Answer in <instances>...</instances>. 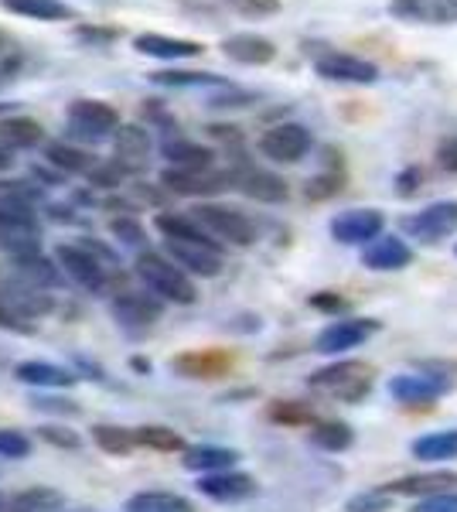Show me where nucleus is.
I'll return each instance as SVG.
<instances>
[{
  "instance_id": "nucleus-1",
  "label": "nucleus",
  "mask_w": 457,
  "mask_h": 512,
  "mask_svg": "<svg viewBox=\"0 0 457 512\" xmlns=\"http://www.w3.org/2000/svg\"><path fill=\"white\" fill-rule=\"evenodd\" d=\"M55 263L86 294H106V287H110L113 253L103 250V246L86 243V239L82 243H62L55 250Z\"/></svg>"
},
{
  "instance_id": "nucleus-2",
  "label": "nucleus",
  "mask_w": 457,
  "mask_h": 512,
  "mask_svg": "<svg viewBox=\"0 0 457 512\" xmlns=\"http://www.w3.org/2000/svg\"><path fill=\"white\" fill-rule=\"evenodd\" d=\"M137 277L144 280V287L154 297L168 304H195L198 301V287L185 270L178 267L174 260L161 253H140L137 256Z\"/></svg>"
},
{
  "instance_id": "nucleus-3",
  "label": "nucleus",
  "mask_w": 457,
  "mask_h": 512,
  "mask_svg": "<svg viewBox=\"0 0 457 512\" xmlns=\"http://www.w3.org/2000/svg\"><path fill=\"white\" fill-rule=\"evenodd\" d=\"M311 390H318L324 396H335V400L345 403H359L369 396L372 390V366L362 359H342V362H331V366L318 369L307 379Z\"/></svg>"
},
{
  "instance_id": "nucleus-4",
  "label": "nucleus",
  "mask_w": 457,
  "mask_h": 512,
  "mask_svg": "<svg viewBox=\"0 0 457 512\" xmlns=\"http://www.w3.org/2000/svg\"><path fill=\"white\" fill-rule=\"evenodd\" d=\"M191 216L202 222V229L209 233L215 243H229V246H253L256 243V222L246 212L232 209L222 202H202L191 209Z\"/></svg>"
},
{
  "instance_id": "nucleus-5",
  "label": "nucleus",
  "mask_w": 457,
  "mask_h": 512,
  "mask_svg": "<svg viewBox=\"0 0 457 512\" xmlns=\"http://www.w3.org/2000/svg\"><path fill=\"white\" fill-rule=\"evenodd\" d=\"M164 250L188 277H219L226 267L222 243L215 239H164Z\"/></svg>"
},
{
  "instance_id": "nucleus-6",
  "label": "nucleus",
  "mask_w": 457,
  "mask_h": 512,
  "mask_svg": "<svg viewBox=\"0 0 457 512\" xmlns=\"http://www.w3.org/2000/svg\"><path fill=\"white\" fill-rule=\"evenodd\" d=\"M120 127V113L103 99H76L69 106V134L86 144H99Z\"/></svg>"
},
{
  "instance_id": "nucleus-7",
  "label": "nucleus",
  "mask_w": 457,
  "mask_h": 512,
  "mask_svg": "<svg viewBox=\"0 0 457 512\" xmlns=\"http://www.w3.org/2000/svg\"><path fill=\"white\" fill-rule=\"evenodd\" d=\"M110 311L116 318V325L130 335H144L161 321L164 315V301L154 294H140V291H120L110 301Z\"/></svg>"
},
{
  "instance_id": "nucleus-8",
  "label": "nucleus",
  "mask_w": 457,
  "mask_h": 512,
  "mask_svg": "<svg viewBox=\"0 0 457 512\" xmlns=\"http://www.w3.org/2000/svg\"><path fill=\"white\" fill-rule=\"evenodd\" d=\"M38 239H41V226L31 216V205L4 198L0 202V246L14 256L24 250H38Z\"/></svg>"
},
{
  "instance_id": "nucleus-9",
  "label": "nucleus",
  "mask_w": 457,
  "mask_h": 512,
  "mask_svg": "<svg viewBox=\"0 0 457 512\" xmlns=\"http://www.w3.org/2000/svg\"><path fill=\"white\" fill-rule=\"evenodd\" d=\"M311 130L304 123H277V127L263 130L260 137V154L277 164H297L311 151Z\"/></svg>"
},
{
  "instance_id": "nucleus-10",
  "label": "nucleus",
  "mask_w": 457,
  "mask_h": 512,
  "mask_svg": "<svg viewBox=\"0 0 457 512\" xmlns=\"http://www.w3.org/2000/svg\"><path fill=\"white\" fill-rule=\"evenodd\" d=\"M400 229L420 243H440L457 229V202H434L400 222Z\"/></svg>"
},
{
  "instance_id": "nucleus-11",
  "label": "nucleus",
  "mask_w": 457,
  "mask_h": 512,
  "mask_svg": "<svg viewBox=\"0 0 457 512\" xmlns=\"http://www.w3.org/2000/svg\"><path fill=\"white\" fill-rule=\"evenodd\" d=\"M229 175L215 168H164L161 171V185L168 188L174 195H215V192H226L229 188Z\"/></svg>"
},
{
  "instance_id": "nucleus-12",
  "label": "nucleus",
  "mask_w": 457,
  "mask_h": 512,
  "mask_svg": "<svg viewBox=\"0 0 457 512\" xmlns=\"http://www.w3.org/2000/svg\"><path fill=\"white\" fill-rule=\"evenodd\" d=\"M382 226H386V216L379 209H348L331 219V236L345 246H369L372 239L382 236Z\"/></svg>"
},
{
  "instance_id": "nucleus-13",
  "label": "nucleus",
  "mask_w": 457,
  "mask_h": 512,
  "mask_svg": "<svg viewBox=\"0 0 457 512\" xmlns=\"http://www.w3.org/2000/svg\"><path fill=\"white\" fill-rule=\"evenodd\" d=\"M379 332V321L372 318H345V321H331L328 328L318 335L314 349L324 355H338L345 349H359L362 342H369L372 335Z\"/></svg>"
},
{
  "instance_id": "nucleus-14",
  "label": "nucleus",
  "mask_w": 457,
  "mask_h": 512,
  "mask_svg": "<svg viewBox=\"0 0 457 512\" xmlns=\"http://www.w3.org/2000/svg\"><path fill=\"white\" fill-rule=\"evenodd\" d=\"M389 14L406 24H457V0H389Z\"/></svg>"
},
{
  "instance_id": "nucleus-15",
  "label": "nucleus",
  "mask_w": 457,
  "mask_h": 512,
  "mask_svg": "<svg viewBox=\"0 0 457 512\" xmlns=\"http://www.w3.org/2000/svg\"><path fill=\"white\" fill-rule=\"evenodd\" d=\"M314 69L318 76L331 79V82H352V86H369V82L379 79V69L365 59H355V55L345 52H324L314 59Z\"/></svg>"
},
{
  "instance_id": "nucleus-16",
  "label": "nucleus",
  "mask_w": 457,
  "mask_h": 512,
  "mask_svg": "<svg viewBox=\"0 0 457 512\" xmlns=\"http://www.w3.org/2000/svg\"><path fill=\"white\" fill-rule=\"evenodd\" d=\"M0 301L11 304V308L18 311L24 321H31V325L55 311V297L48 291H41V287L24 284V280H7V284H0Z\"/></svg>"
},
{
  "instance_id": "nucleus-17",
  "label": "nucleus",
  "mask_w": 457,
  "mask_h": 512,
  "mask_svg": "<svg viewBox=\"0 0 457 512\" xmlns=\"http://www.w3.org/2000/svg\"><path fill=\"white\" fill-rule=\"evenodd\" d=\"M171 369L185 379H219L232 369V355L226 349H191L174 355Z\"/></svg>"
},
{
  "instance_id": "nucleus-18",
  "label": "nucleus",
  "mask_w": 457,
  "mask_h": 512,
  "mask_svg": "<svg viewBox=\"0 0 457 512\" xmlns=\"http://www.w3.org/2000/svg\"><path fill=\"white\" fill-rule=\"evenodd\" d=\"M195 489L212 502H246L256 495V478L246 472H212L198 478Z\"/></svg>"
},
{
  "instance_id": "nucleus-19",
  "label": "nucleus",
  "mask_w": 457,
  "mask_h": 512,
  "mask_svg": "<svg viewBox=\"0 0 457 512\" xmlns=\"http://www.w3.org/2000/svg\"><path fill=\"white\" fill-rule=\"evenodd\" d=\"M451 390V379L434 376V373H403L389 379V393L400 403H434L440 393Z\"/></svg>"
},
{
  "instance_id": "nucleus-20",
  "label": "nucleus",
  "mask_w": 457,
  "mask_h": 512,
  "mask_svg": "<svg viewBox=\"0 0 457 512\" xmlns=\"http://www.w3.org/2000/svg\"><path fill=\"white\" fill-rule=\"evenodd\" d=\"M362 263L369 270H382V274L386 270H403L413 263V250L400 236H379L362 250Z\"/></svg>"
},
{
  "instance_id": "nucleus-21",
  "label": "nucleus",
  "mask_w": 457,
  "mask_h": 512,
  "mask_svg": "<svg viewBox=\"0 0 457 512\" xmlns=\"http://www.w3.org/2000/svg\"><path fill=\"white\" fill-rule=\"evenodd\" d=\"M14 376L21 379L24 386H38V390H69L76 386V373L65 366H55V362H41V359H28L14 366Z\"/></svg>"
},
{
  "instance_id": "nucleus-22",
  "label": "nucleus",
  "mask_w": 457,
  "mask_h": 512,
  "mask_svg": "<svg viewBox=\"0 0 457 512\" xmlns=\"http://www.w3.org/2000/svg\"><path fill=\"white\" fill-rule=\"evenodd\" d=\"M14 270H18V280L31 287H41V291H52V287L62 280V267L55 260H48L41 250H24V253H14Z\"/></svg>"
},
{
  "instance_id": "nucleus-23",
  "label": "nucleus",
  "mask_w": 457,
  "mask_h": 512,
  "mask_svg": "<svg viewBox=\"0 0 457 512\" xmlns=\"http://www.w3.org/2000/svg\"><path fill=\"white\" fill-rule=\"evenodd\" d=\"M134 48L140 55H151V59H164V62H178V59H195L202 52V45L191 38H168V35H137Z\"/></svg>"
},
{
  "instance_id": "nucleus-24",
  "label": "nucleus",
  "mask_w": 457,
  "mask_h": 512,
  "mask_svg": "<svg viewBox=\"0 0 457 512\" xmlns=\"http://www.w3.org/2000/svg\"><path fill=\"white\" fill-rule=\"evenodd\" d=\"M236 185H239V192H243V195H249L253 202H263V205L284 202V198H287V181L280 175H270V171H263V168L239 171Z\"/></svg>"
},
{
  "instance_id": "nucleus-25",
  "label": "nucleus",
  "mask_w": 457,
  "mask_h": 512,
  "mask_svg": "<svg viewBox=\"0 0 457 512\" xmlns=\"http://www.w3.org/2000/svg\"><path fill=\"white\" fill-rule=\"evenodd\" d=\"M389 495H440V492H457V475L454 472H427V475H406L396 478V482L382 485Z\"/></svg>"
},
{
  "instance_id": "nucleus-26",
  "label": "nucleus",
  "mask_w": 457,
  "mask_h": 512,
  "mask_svg": "<svg viewBox=\"0 0 457 512\" xmlns=\"http://www.w3.org/2000/svg\"><path fill=\"white\" fill-rule=\"evenodd\" d=\"M147 158H151V137H147V130L134 127V123L120 127V134H116V161L134 175V171L144 168Z\"/></svg>"
},
{
  "instance_id": "nucleus-27",
  "label": "nucleus",
  "mask_w": 457,
  "mask_h": 512,
  "mask_svg": "<svg viewBox=\"0 0 457 512\" xmlns=\"http://www.w3.org/2000/svg\"><path fill=\"white\" fill-rule=\"evenodd\" d=\"M185 468L188 472H202V475H212V472H232V465L239 461V451L232 448H219V444H195V448L185 451Z\"/></svg>"
},
{
  "instance_id": "nucleus-28",
  "label": "nucleus",
  "mask_w": 457,
  "mask_h": 512,
  "mask_svg": "<svg viewBox=\"0 0 457 512\" xmlns=\"http://www.w3.org/2000/svg\"><path fill=\"white\" fill-rule=\"evenodd\" d=\"M222 52L243 65H267V62H273L277 48H273V41H267L263 35H232L222 41Z\"/></svg>"
},
{
  "instance_id": "nucleus-29",
  "label": "nucleus",
  "mask_w": 457,
  "mask_h": 512,
  "mask_svg": "<svg viewBox=\"0 0 457 512\" xmlns=\"http://www.w3.org/2000/svg\"><path fill=\"white\" fill-rule=\"evenodd\" d=\"M123 512H195V506L178 492H164V489H147L127 499Z\"/></svg>"
},
{
  "instance_id": "nucleus-30",
  "label": "nucleus",
  "mask_w": 457,
  "mask_h": 512,
  "mask_svg": "<svg viewBox=\"0 0 457 512\" xmlns=\"http://www.w3.org/2000/svg\"><path fill=\"white\" fill-rule=\"evenodd\" d=\"M41 137H45V130L31 117H11L0 123V147L4 151H28V147L41 144Z\"/></svg>"
},
{
  "instance_id": "nucleus-31",
  "label": "nucleus",
  "mask_w": 457,
  "mask_h": 512,
  "mask_svg": "<svg viewBox=\"0 0 457 512\" xmlns=\"http://www.w3.org/2000/svg\"><path fill=\"white\" fill-rule=\"evenodd\" d=\"M4 11L21 14V18H35V21H65L76 18V7H69L65 0H0Z\"/></svg>"
},
{
  "instance_id": "nucleus-32",
  "label": "nucleus",
  "mask_w": 457,
  "mask_h": 512,
  "mask_svg": "<svg viewBox=\"0 0 457 512\" xmlns=\"http://www.w3.org/2000/svg\"><path fill=\"white\" fill-rule=\"evenodd\" d=\"M65 506V495L52 489V485H31V489L18 492L7 499V512H58Z\"/></svg>"
},
{
  "instance_id": "nucleus-33",
  "label": "nucleus",
  "mask_w": 457,
  "mask_h": 512,
  "mask_svg": "<svg viewBox=\"0 0 457 512\" xmlns=\"http://www.w3.org/2000/svg\"><path fill=\"white\" fill-rule=\"evenodd\" d=\"M164 158L171 161V168H212L215 154L202 144H191V140H164Z\"/></svg>"
},
{
  "instance_id": "nucleus-34",
  "label": "nucleus",
  "mask_w": 457,
  "mask_h": 512,
  "mask_svg": "<svg viewBox=\"0 0 457 512\" xmlns=\"http://www.w3.org/2000/svg\"><path fill=\"white\" fill-rule=\"evenodd\" d=\"M45 161L55 164L58 171H65V175H93L96 171V158H89L86 151H79V147H69V144H48L45 151Z\"/></svg>"
},
{
  "instance_id": "nucleus-35",
  "label": "nucleus",
  "mask_w": 457,
  "mask_h": 512,
  "mask_svg": "<svg viewBox=\"0 0 457 512\" xmlns=\"http://www.w3.org/2000/svg\"><path fill=\"white\" fill-rule=\"evenodd\" d=\"M93 441H96L99 451L116 454V458H127V454L137 448V431L120 427V424H96L93 427Z\"/></svg>"
},
{
  "instance_id": "nucleus-36",
  "label": "nucleus",
  "mask_w": 457,
  "mask_h": 512,
  "mask_svg": "<svg viewBox=\"0 0 457 512\" xmlns=\"http://www.w3.org/2000/svg\"><path fill=\"white\" fill-rule=\"evenodd\" d=\"M137 444H140V448H147V451H161V454H174V451L185 454L188 451L185 437L174 431V427H164V424L137 427Z\"/></svg>"
},
{
  "instance_id": "nucleus-37",
  "label": "nucleus",
  "mask_w": 457,
  "mask_h": 512,
  "mask_svg": "<svg viewBox=\"0 0 457 512\" xmlns=\"http://www.w3.org/2000/svg\"><path fill=\"white\" fill-rule=\"evenodd\" d=\"M311 444H318L321 451H348L355 444V431L345 420H318L311 427Z\"/></svg>"
},
{
  "instance_id": "nucleus-38",
  "label": "nucleus",
  "mask_w": 457,
  "mask_h": 512,
  "mask_svg": "<svg viewBox=\"0 0 457 512\" xmlns=\"http://www.w3.org/2000/svg\"><path fill=\"white\" fill-rule=\"evenodd\" d=\"M413 458L420 461H451L457 458V431H437L413 441Z\"/></svg>"
},
{
  "instance_id": "nucleus-39",
  "label": "nucleus",
  "mask_w": 457,
  "mask_h": 512,
  "mask_svg": "<svg viewBox=\"0 0 457 512\" xmlns=\"http://www.w3.org/2000/svg\"><path fill=\"white\" fill-rule=\"evenodd\" d=\"M393 509V495L386 489H369V492H359L345 502V512H389Z\"/></svg>"
},
{
  "instance_id": "nucleus-40",
  "label": "nucleus",
  "mask_w": 457,
  "mask_h": 512,
  "mask_svg": "<svg viewBox=\"0 0 457 512\" xmlns=\"http://www.w3.org/2000/svg\"><path fill=\"white\" fill-rule=\"evenodd\" d=\"M270 420H273V424L297 427V424H311L314 414L297 400H277V403H270Z\"/></svg>"
},
{
  "instance_id": "nucleus-41",
  "label": "nucleus",
  "mask_w": 457,
  "mask_h": 512,
  "mask_svg": "<svg viewBox=\"0 0 457 512\" xmlns=\"http://www.w3.org/2000/svg\"><path fill=\"white\" fill-rule=\"evenodd\" d=\"M110 233H113L116 239H120L123 246H134V250H144V243H147L144 226H140L137 219H130V216L113 219V222H110Z\"/></svg>"
},
{
  "instance_id": "nucleus-42",
  "label": "nucleus",
  "mask_w": 457,
  "mask_h": 512,
  "mask_svg": "<svg viewBox=\"0 0 457 512\" xmlns=\"http://www.w3.org/2000/svg\"><path fill=\"white\" fill-rule=\"evenodd\" d=\"M31 454V437L21 431H0V458L4 461H21Z\"/></svg>"
},
{
  "instance_id": "nucleus-43",
  "label": "nucleus",
  "mask_w": 457,
  "mask_h": 512,
  "mask_svg": "<svg viewBox=\"0 0 457 512\" xmlns=\"http://www.w3.org/2000/svg\"><path fill=\"white\" fill-rule=\"evenodd\" d=\"M38 437L52 444V448H62V451H79L82 448V437L76 431H69V427H55V424L38 427Z\"/></svg>"
},
{
  "instance_id": "nucleus-44",
  "label": "nucleus",
  "mask_w": 457,
  "mask_h": 512,
  "mask_svg": "<svg viewBox=\"0 0 457 512\" xmlns=\"http://www.w3.org/2000/svg\"><path fill=\"white\" fill-rule=\"evenodd\" d=\"M157 82H168V86H215V76H205V72H157Z\"/></svg>"
},
{
  "instance_id": "nucleus-45",
  "label": "nucleus",
  "mask_w": 457,
  "mask_h": 512,
  "mask_svg": "<svg viewBox=\"0 0 457 512\" xmlns=\"http://www.w3.org/2000/svg\"><path fill=\"white\" fill-rule=\"evenodd\" d=\"M35 410H48V414H58V417H79L82 407L76 400H58V396H35L31 403Z\"/></svg>"
},
{
  "instance_id": "nucleus-46",
  "label": "nucleus",
  "mask_w": 457,
  "mask_h": 512,
  "mask_svg": "<svg viewBox=\"0 0 457 512\" xmlns=\"http://www.w3.org/2000/svg\"><path fill=\"white\" fill-rule=\"evenodd\" d=\"M0 328H4V332H14V335H31V332H35V325H31V321H24L7 301H0Z\"/></svg>"
},
{
  "instance_id": "nucleus-47",
  "label": "nucleus",
  "mask_w": 457,
  "mask_h": 512,
  "mask_svg": "<svg viewBox=\"0 0 457 512\" xmlns=\"http://www.w3.org/2000/svg\"><path fill=\"white\" fill-rule=\"evenodd\" d=\"M410 512H457V492H440L420 499Z\"/></svg>"
},
{
  "instance_id": "nucleus-48",
  "label": "nucleus",
  "mask_w": 457,
  "mask_h": 512,
  "mask_svg": "<svg viewBox=\"0 0 457 512\" xmlns=\"http://www.w3.org/2000/svg\"><path fill=\"white\" fill-rule=\"evenodd\" d=\"M229 4L243 14H253V18H263V14L280 11V0H229Z\"/></svg>"
},
{
  "instance_id": "nucleus-49",
  "label": "nucleus",
  "mask_w": 457,
  "mask_h": 512,
  "mask_svg": "<svg viewBox=\"0 0 457 512\" xmlns=\"http://www.w3.org/2000/svg\"><path fill=\"white\" fill-rule=\"evenodd\" d=\"M311 308H318V311H345V301H342V297L324 291V294L311 297Z\"/></svg>"
},
{
  "instance_id": "nucleus-50",
  "label": "nucleus",
  "mask_w": 457,
  "mask_h": 512,
  "mask_svg": "<svg viewBox=\"0 0 457 512\" xmlns=\"http://www.w3.org/2000/svg\"><path fill=\"white\" fill-rule=\"evenodd\" d=\"M440 168H447V171H457V144H451V140H447L444 147H440Z\"/></svg>"
},
{
  "instance_id": "nucleus-51",
  "label": "nucleus",
  "mask_w": 457,
  "mask_h": 512,
  "mask_svg": "<svg viewBox=\"0 0 457 512\" xmlns=\"http://www.w3.org/2000/svg\"><path fill=\"white\" fill-rule=\"evenodd\" d=\"M14 164V158H11V151H4V147H0V171H7Z\"/></svg>"
},
{
  "instance_id": "nucleus-52",
  "label": "nucleus",
  "mask_w": 457,
  "mask_h": 512,
  "mask_svg": "<svg viewBox=\"0 0 457 512\" xmlns=\"http://www.w3.org/2000/svg\"><path fill=\"white\" fill-rule=\"evenodd\" d=\"M0 512H7V499H4V495H0Z\"/></svg>"
}]
</instances>
